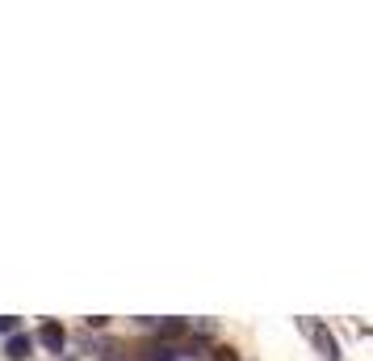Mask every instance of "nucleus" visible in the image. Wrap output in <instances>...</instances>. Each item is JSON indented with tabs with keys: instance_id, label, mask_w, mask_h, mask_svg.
Masks as SVG:
<instances>
[{
	"instance_id": "obj_2",
	"label": "nucleus",
	"mask_w": 373,
	"mask_h": 361,
	"mask_svg": "<svg viewBox=\"0 0 373 361\" xmlns=\"http://www.w3.org/2000/svg\"><path fill=\"white\" fill-rule=\"evenodd\" d=\"M5 353H9L13 361H30V357H34V336H21V332H17V336H9Z\"/></svg>"
},
{
	"instance_id": "obj_6",
	"label": "nucleus",
	"mask_w": 373,
	"mask_h": 361,
	"mask_svg": "<svg viewBox=\"0 0 373 361\" xmlns=\"http://www.w3.org/2000/svg\"><path fill=\"white\" fill-rule=\"evenodd\" d=\"M0 332H5V336H17V320H13V315H0Z\"/></svg>"
},
{
	"instance_id": "obj_5",
	"label": "nucleus",
	"mask_w": 373,
	"mask_h": 361,
	"mask_svg": "<svg viewBox=\"0 0 373 361\" xmlns=\"http://www.w3.org/2000/svg\"><path fill=\"white\" fill-rule=\"evenodd\" d=\"M159 332H164V336H181V332H185V320H164V324H159Z\"/></svg>"
},
{
	"instance_id": "obj_4",
	"label": "nucleus",
	"mask_w": 373,
	"mask_h": 361,
	"mask_svg": "<svg viewBox=\"0 0 373 361\" xmlns=\"http://www.w3.org/2000/svg\"><path fill=\"white\" fill-rule=\"evenodd\" d=\"M143 361H177V349H172V344H151V349L143 353Z\"/></svg>"
},
{
	"instance_id": "obj_3",
	"label": "nucleus",
	"mask_w": 373,
	"mask_h": 361,
	"mask_svg": "<svg viewBox=\"0 0 373 361\" xmlns=\"http://www.w3.org/2000/svg\"><path fill=\"white\" fill-rule=\"evenodd\" d=\"M38 340L50 349V353H59L63 344H68V332L59 328V324H42V332H38Z\"/></svg>"
},
{
	"instance_id": "obj_7",
	"label": "nucleus",
	"mask_w": 373,
	"mask_h": 361,
	"mask_svg": "<svg viewBox=\"0 0 373 361\" xmlns=\"http://www.w3.org/2000/svg\"><path fill=\"white\" fill-rule=\"evenodd\" d=\"M210 361H239V357H235V349H214V357H210Z\"/></svg>"
},
{
	"instance_id": "obj_1",
	"label": "nucleus",
	"mask_w": 373,
	"mask_h": 361,
	"mask_svg": "<svg viewBox=\"0 0 373 361\" xmlns=\"http://www.w3.org/2000/svg\"><path fill=\"white\" fill-rule=\"evenodd\" d=\"M306 332H310V340L319 344V353H323L327 361H340V344H336V336H332L323 324H306Z\"/></svg>"
}]
</instances>
